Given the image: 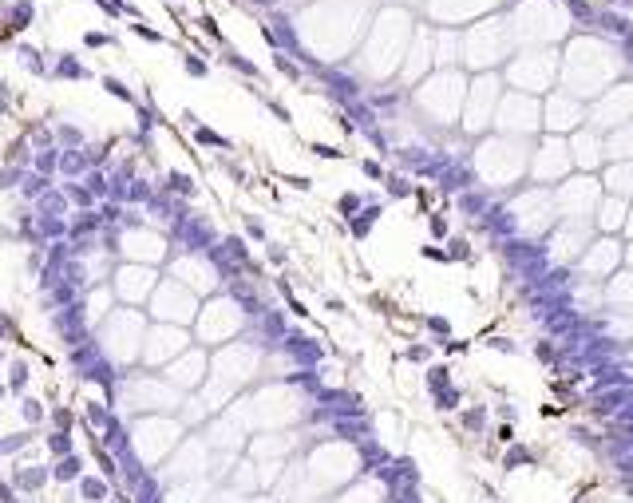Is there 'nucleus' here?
<instances>
[{"label": "nucleus", "instance_id": "11", "mask_svg": "<svg viewBox=\"0 0 633 503\" xmlns=\"http://www.w3.org/2000/svg\"><path fill=\"white\" fill-rule=\"evenodd\" d=\"M198 28L206 32V36H214V40H222V32H218V20H214V16H198Z\"/></svg>", "mask_w": 633, "mask_h": 503}, {"label": "nucleus", "instance_id": "3", "mask_svg": "<svg viewBox=\"0 0 633 503\" xmlns=\"http://www.w3.org/2000/svg\"><path fill=\"white\" fill-rule=\"evenodd\" d=\"M52 71H56V76H68V80H88V68H83L76 56H68V52L56 60V68H52Z\"/></svg>", "mask_w": 633, "mask_h": 503}, {"label": "nucleus", "instance_id": "2", "mask_svg": "<svg viewBox=\"0 0 633 503\" xmlns=\"http://www.w3.org/2000/svg\"><path fill=\"white\" fill-rule=\"evenodd\" d=\"M566 8H570V16L578 24H586V28H598V16H602V8H593V4H586V0H566Z\"/></svg>", "mask_w": 633, "mask_h": 503}, {"label": "nucleus", "instance_id": "14", "mask_svg": "<svg viewBox=\"0 0 633 503\" xmlns=\"http://www.w3.org/2000/svg\"><path fill=\"white\" fill-rule=\"evenodd\" d=\"M423 254H428V258H432V262H447V254H443L440 246H423Z\"/></svg>", "mask_w": 633, "mask_h": 503}, {"label": "nucleus", "instance_id": "9", "mask_svg": "<svg viewBox=\"0 0 633 503\" xmlns=\"http://www.w3.org/2000/svg\"><path fill=\"white\" fill-rule=\"evenodd\" d=\"M83 44L88 48H107V44H115V36H107V32H83Z\"/></svg>", "mask_w": 633, "mask_h": 503}, {"label": "nucleus", "instance_id": "1", "mask_svg": "<svg viewBox=\"0 0 633 503\" xmlns=\"http://www.w3.org/2000/svg\"><path fill=\"white\" fill-rule=\"evenodd\" d=\"M32 16H36V4H32V0H12V8H8V32L28 28Z\"/></svg>", "mask_w": 633, "mask_h": 503}, {"label": "nucleus", "instance_id": "12", "mask_svg": "<svg viewBox=\"0 0 633 503\" xmlns=\"http://www.w3.org/2000/svg\"><path fill=\"white\" fill-rule=\"evenodd\" d=\"M103 88H107V91H115V95H119V100H131V91L123 88L119 80H111V76H103Z\"/></svg>", "mask_w": 633, "mask_h": 503}, {"label": "nucleus", "instance_id": "5", "mask_svg": "<svg viewBox=\"0 0 633 503\" xmlns=\"http://www.w3.org/2000/svg\"><path fill=\"white\" fill-rule=\"evenodd\" d=\"M222 60L230 64L234 71H241V76H258V68H253V64L246 60V56H241V52H234V48H222Z\"/></svg>", "mask_w": 633, "mask_h": 503}, {"label": "nucleus", "instance_id": "8", "mask_svg": "<svg viewBox=\"0 0 633 503\" xmlns=\"http://www.w3.org/2000/svg\"><path fill=\"white\" fill-rule=\"evenodd\" d=\"M131 32L139 36V40H147V44H167V36H162V32H155L151 24H143V20H135Z\"/></svg>", "mask_w": 633, "mask_h": 503}, {"label": "nucleus", "instance_id": "7", "mask_svg": "<svg viewBox=\"0 0 633 503\" xmlns=\"http://www.w3.org/2000/svg\"><path fill=\"white\" fill-rule=\"evenodd\" d=\"M273 64H277V71H282V76H289V80H301V68L289 60V52H273Z\"/></svg>", "mask_w": 633, "mask_h": 503}, {"label": "nucleus", "instance_id": "6", "mask_svg": "<svg viewBox=\"0 0 633 503\" xmlns=\"http://www.w3.org/2000/svg\"><path fill=\"white\" fill-rule=\"evenodd\" d=\"M20 60H24V68L28 71H36V76H44V56H40V48H28V44H20Z\"/></svg>", "mask_w": 633, "mask_h": 503}, {"label": "nucleus", "instance_id": "10", "mask_svg": "<svg viewBox=\"0 0 633 503\" xmlns=\"http://www.w3.org/2000/svg\"><path fill=\"white\" fill-rule=\"evenodd\" d=\"M186 71H191V76H206V71H210V64L202 60V56H186Z\"/></svg>", "mask_w": 633, "mask_h": 503}, {"label": "nucleus", "instance_id": "15", "mask_svg": "<svg viewBox=\"0 0 633 503\" xmlns=\"http://www.w3.org/2000/svg\"><path fill=\"white\" fill-rule=\"evenodd\" d=\"M250 4H258V8H277V0H250Z\"/></svg>", "mask_w": 633, "mask_h": 503}, {"label": "nucleus", "instance_id": "4", "mask_svg": "<svg viewBox=\"0 0 633 503\" xmlns=\"http://www.w3.org/2000/svg\"><path fill=\"white\" fill-rule=\"evenodd\" d=\"M107 16H131V20H139V8L135 4H127V0H95Z\"/></svg>", "mask_w": 633, "mask_h": 503}, {"label": "nucleus", "instance_id": "17", "mask_svg": "<svg viewBox=\"0 0 633 503\" xmlns=\"http://www.w3.org/2000/svg\"><path fill=\"white\" fill-rule=\"evenodd\" d=\"M0 111H4V88H0Z\"/></svg>", "mask_w": 633, "mask_h": 503}, {"label": "nucleus", "instance_id": "16", "mask_svg": "<svg viewBox=\"0 0 633 503\" xmlns=\"http://www.w3.org/2000/svg\"><path fill=\"white\" fill-rule=\"evenodd\" d=\"M610 8H633V0H610Z\"/></svg>", "mask_w": 633, "mask_h": 503}, {"label": "nucleus", "instance_id": "13", "mask_svg": "<svg viewBox=\"0 0 633 503\" xmlns=\"http://www.w3.org/2000/svg\"><path fill=\"white\" fill-rule=\"evenodd\" d=\"M368 218H372V214H368ZM368 218H364V214H361V218H352V234H356V238H364V234L372 230V222H368Z\"/></svg>", "mask_w": 633, "mask_h": 503}]
</instances>
